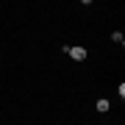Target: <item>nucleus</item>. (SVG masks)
<instances>
[{
    "label": "nucleus",
    "mask_w": 125,
    "mask_h": 125,
    "mask_svg": "<svg viewBox=\"0 0 125 125\" xmlns=\"http://www.w3.org/2000/svg\"><path fill=\"white\" fill-rule=\"evenodd\" d=\"M67 53H70V58H75V61H83V58L89 56V50H86V47H81V45H75V47H70Z\"/></svg>",
    "instance_id": "obj_1"
},
{
    "label": "nucleus",
    "mask_w": 125,
    "mask_h": 125,
    "mask_svg": "<svg viewBox=\"0 0 125 125\" xmlns=\"http://www.w3.org/2000/svg\"><path fill=\"white\" fill-rule=\"evenodd\" d=\"M108 108H111V106H108V100H106V97H100V100H97V111H100V114H106Z\"/></svg>",
    "instance_id": "obj_2"
},
{
    "label": "nucleus",
    "mask_w": 125,
    "mask_h": 125,
    "mask_svg": "<svg viewBox=\"0 0 125 125\" xmlns=\"http://www.w3.org/2000/svg\"><path fill=\"white\" fill-rule=\"evenodd\" d=\"M111 39L117 42V45H122V42H125V36H122V31H114V33H111Z\"/></svg>",
    "instance_id": "obj_3"
}]
</instances>
